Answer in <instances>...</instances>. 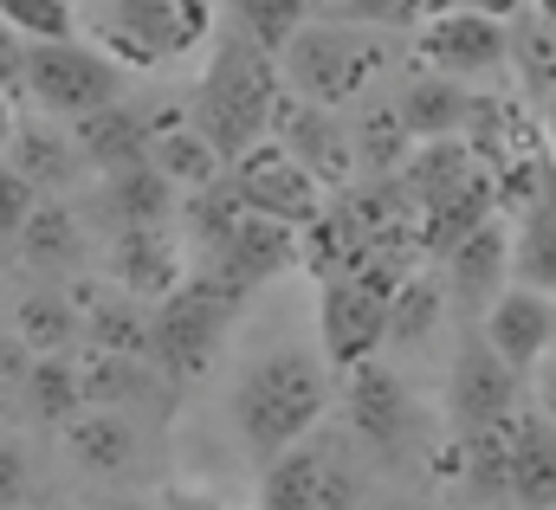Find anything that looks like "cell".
<instances>
[{"mask_svg": "<svg viewBox=\"0 0 556 510\" xmlns=\"http://www.w3.org/2000/svg\"><path fill=\"white\" fill-rule=\"evenodd\" d=\"M104 214L117 220V233H124V227H168L175 188H168L149 162H130V168L104 175Z\"/></svg>", "mask_w": 556, "mask_h": 510, "instance_id": "25", "label": "cell"}, {"mask_svg": "<svg viewBox=\"0 0 556 510\" xmlns=\"http://www.w3.org/2000/svg\"><path fill=\"white\" fill-rule=\"evenodd\" d=\"M479 343H485L511 375H531V369L556 349V297L525 291V284H505V291L485 304V330H479Z\"/></svg>", "mask_w": 556, "mask_h": 510, "instance_id": "11", "label": "cell"}, {"mask_svg": "<svg viewBox=\"0 0 556 510\" xmlns=\"http://www.w3.org/2000/svg\"><path fill=\"white\" fill-rule=\"evenodd\" d=\"M78 394H85V407H130V400H142L149 387H155V375H149V362H137V356H104V349H85L78 362Z\"/></svg>", "mask_w": 556, "mask_h": 510, "instance_id": "28", "label": "cell"}, {"mask_svg": "<svg viewBox=\"0 0 556 510\" xmlns=\"http://www.w3.org/2000/svg\"><path fill=\"white\" fill-rule=\"evenodd\" d=\"M518 407H525V375H511L479 336L459 343L453 382H446V413H453V426H459V433H498V426L518 420Z\"/></svg>", "mask_w": 556, "mask_h": 510, "instance_id": "8", "label": "cell"}, {"mask_svg": "<svg viewBox=\"0 0 556 510\" xmlns=\"http://www.w3.org/2000/svg\"><path fill=\"white\" fill-rule=\"evenodd\" d=\"M33 207H39V194H33V188L0 162V240H13V233L26 227V214H33Z\"/></svg>", "mask_w": 556, "mask_h": 510, "instance_id": "40", "label": "cell"}, {"mask_svg": "<svg viewBox=\"0 0 556 510\" xmlns=\"http://www.w3.org/2000/svg\"><path fill=\"white\" fill-rule=\"evenodd\" d=\"M350 20H402V0H343Z\"/></svg>", "mask_w": 556, "mask_h": 510, "instance_id": "46", "label": "cell"}, {"mask_svg": "<svg viewBox=\"0 0 556 510\" xmlns=\"http://www.w3.org/2000/svg\"><path fill=\"white\" fill-rule=\"evenodd\" d=\"M511 284L556 297V220H551L544 201H538V207L518 220V233H511Z\"/></svg>", "mask_w": 556, "mask_h": 510, "instance_id": "34", "label": "cell"}, {"mask_svg": "<svg viewBox=\"0 0 556 510\" xmlns=\"http://www.w3.org/2000/svg\"><path fill=\"white\" fill-rule=\"evenodd\" d=\"M111 284L137 304H162L181 284V246L168 227H124L111 240Z\"/></svg>", "mask_w": 556, "mask_h": 510, "instance_id": "16", "label": "cell"}, {"mask_svg": "<svg viewBox=\"0 0 556 510\" xmlns=\"http://www.w3.org/2000/svg\"><path fill=\"white\" fill-rule=\"evenodd\" d=\"M124 91V72L91 52V46H72V39H46V46H26V98H39L52 117H91L104 104H117Z\"/></svg>", "mask_w": 556, "mask_h": 510, "instance_id": "6", "label": "cell"}, {"mask_svg": "<svg viewBox=\"0 0 556 510\" xmlns=\"http://www.w3.org/2000/svg\"><path fill=\"white\" fill-rule=\"evenodd\" d=\"M382 317H389L382 297H369V291L350 284V278H330L324 297H317V336H324L330 369H363V362H376V349H382Z\"/></svg>", "mask_w": 556, "mask_h": 510, "instance_id": "12", "label": "cell"}, {"mask_svg": "<svg viewBox=\"0 0 556 510\" xmlns=\"http://www.w3.org/2000/svg\"><path fill=\"white\" fill-rule=\"evenodd\" d=\"M511 284V227H498V220H485L479 233H466L453 253H446V297L453 304H466V310H479L485 317V304L498 297Z\"/></svg>", "mask_w": 556, "mask_h": 510, "instance_id": "17", "label": "cell"}, {"mask_svg": "<svg viewBox=\"0 0 556 510\" xmlns=\"http://www.w3.org/2000/svg\"><path fill=\"white\" fill-rule=\"evenodd\" d=\"M472 168H479V162H472V149H466L459 136H440V142H408V155H402L395 181H402V194L415 201V214H420L427 201H440L446 188H459Z\"/></svg>", "mask_w": 556, "mask_h": 510, "instance_id": "23", "label": "cell"}, {"mask_svg": "<svg viewBox=\"0 0 556 510\" xmlns=\"http://www.w3.org/2000/svg\"><path fill=\"white\" fill-rule=\"evenodd\" d=\"M227 407H233L240 446L266 466V459L304 446L317 433V420L330 407V375H324V362L311 349H273V356H260L233 382V400Z\"/></svg>", "mask_w": 556, "mask_h": 510, "instance_id": "1", "label": "cell"}, {"mask_svg": "<svg viewBox=\"0 0 556 510\" xmlns=\"http://www.w3.org/2000/svg\"><path fill=\"white\" fill-rule=\"evenodd\" d=\"M453 7H466V13H485V20H505V13H518L525 0H453Z\"/></svg>", "mask_w": 556, "mask_h": 510, "instance_id": "48", "label": "cell"}, {"mask_svg": "<svg viewBox=\"0 0 556 510\" xmlns=\"http://www.w3.org/2000/svg\"><path fill=\"white\" fill-rule=\"evenodd\" d=\"M26 98V39L0 26V104Z\"/></svg>", "mask_w": 556, "mask_h": 510, "instance_id": "43", "label": "cell"}, {"mask_svg": "<svg viewBox=\"0 0 556 510\" xmlns=\"http://www.w3.org/2000/svg\"><path fill=\"white\" fill-rule=\"evenodd\" d=\"M492 207H498V194H492V168H472L459 188H446L440 201H427V207L415 214V246L446 258L466 233H479V227L492 220Z\"/></svg>", "mask_w": 556, "mask_h": 510, "instance_id": "18", "label": "cell"}, {"mask_svg": "<svg viewBox=\"0 0 556 510\" xmlns=\"http://www.w3.org/2000/svg\"><path fill=\"white\" fill-rule=\"evenodd\" d=\"M350 149H356V155H369V162H376V175H395V168H402V155H408V129H402L395 111H369V124L350 136Z\"/></svg>", "mask_w": 556, "mask_h": 510, "instance_id": "39", "label": "cell"}, {"mask_svg": "<svg viewBox=\"0 0 556 510\" xmlns=\"http://www.w3.org/2000/svg\"><path fill=\"white\" fill-rule=\"evenodd\" d=\"M7 168H13L33 194H39V188H65L72 168H78V149H72V136H59V129L20 124L13 142H7Z\"/></svg>", "mask_w": 556, "mask_h": 510, "instance_id": "26", "label": "cell"}, {"mask_svg": "<svg viewBox=\"0 0 556 510\" xmlns=\"http://www.w3.org/2000/svg\"><path fill=\"white\" fill-rule=\"evenodd\" d=\"M317 510H363V485H356V472L337 466L330 452H324V479H317Z\"/></svg>", "mask_w": 556, "mask_h": 510, "instance_id": "41", "label": "cell"}, {"mask_svg": "<svg viewBox=\"0 0 556 510\" xmlns=\"http://www.w3.org/2000/svg\"><path fill=\"white\" fill-rule=\"evenodd\" d=\"M149 129H155V124L117 98V104H104V111L78 117V129H72V149H78V162H91V168L117 175V168L142 162V149H149Z\"/></svg>", "mask_w": 556, "mask_h": 510, "instance_id": "20", "label": "cell"}, {"mask_svg": "<svg viewBox=\"0 0 556 510\" xmlns=\"http://www.w3.org/2000/svg\"><path fill=\"white\" fill-rule=\"evenodd\" d=\"M26 485H33V466H26L20 439H7V433H0V510L20 505V498H26Z\"/></svg>", "mask_w": 556, "mask_h": 510, "instance_id": "42", "label": "cell"}, {"mask_svg": "<svg viewBox=\"0 0 556 510\" xmlns=\"http://www.w3.org/2000/svg\"><path fill=\"white\" fill-rule=\"evenodd\" d=\"M369 510H415V505H369Z\"/></svg>", "mask_w": 556, "mask_h": 510, "instance_id": "52", "label": "cell"}, {"mask_svg": "<svg viewBox=\"0 0 556 510\" xmlns=\"http://www.w3.org/2000/svg\"><path fill=\"white\" fill-rule=\"evenodd\" d=\"M304 7H311V0H233L240 39H253L266 59H278V52L291 46V33L304 26Z\"/></svg>", "mask_w": 556, "mask_h": 510, "instance_id": "35", "label": "cell"}, {"mask_svg": "<svg viewBox=\"0 0 556 510\" xmlns=\"http://www.w3.org/2000/svg\"><path fill=\"white\" fill-rule=\"evenodd\" d=\"M505 485L511 510H556V426L531 407L505 426Z\"/></svg>", "mask_w": 556, "mask_h": 510, "instance_id": "15", "label": "cell"}, {"mask_svg": "<svg viewBox=\"0 0 556 510\" xmlns=\"http://www.w3.org/2000/svg\"><path fill=\"white\" fill-rule=\"evenodd\" d=\"M298 265V233L278 227V220H260V214H240L220 240H214V271L233 284V291H260L266 278L291 271Z\"/></svg>", "mask_w": 556, "mask_h": 510, "instance_id": "14", "label": "cell"}, {"mask_svg": "<svg viewBox=\"0 0 556 510\" xmlns=\"http://www.w3.org/2000/svg\"><path fill=\"white\" fill-rule=\"evenodd\" d=\"M350 426L363 433V446L402 452L408 433H415V394H408V382L395 369H382V362L350 369Z\"/></svg>", "mask_w": 556, "mask_h": 510, "instance_id": "13", "label": "cell"}, {"mask_svg": "<svg viewBox=\"0 0 556 510\" xmlns=\"http://www.w3.org/2000/svg\"><path fill=\"white\" fill-rule=\"evenodd\" d=\"M0 26L46 46V39H72V0H0Z\"/></svg>", "mask_w": 556, "mask_h": 510, "instance_id": "37", "label": "cell"}, {"mask_svg": "<svg viewBox=\"0 0 556 510\" xmlns=\"http://www.w3.org/2000/svg\"><path fill=\"white\" fill-rule=\"evenodd\" d=\"M155 510H227L220 498H207V492H162V505Z\"/></svg>", "mask_w": 556, "mask_h": 510, "instance_id": "47", "label": "cell"}, {"mask_svg": "<svg viewBox=\"0 0 556 510\" xmlns=\"http://www.w3.org/2000/svg\"><path fill=\"white\" fill-rule=\"evenodd\" d=\"M415 52L433 78H453V85L459 78H492V72H505V20H485V13H466V7L433 13L420 26Z\"/></svg>", "mask_w": 556, "mask_h": 510, "instance_id": "10", "label": "cell"}, {"mask_svg": "<svg viewBox=\"0 0 556 510\" xmlns=\"http://www.w3.org/2000/svg\"><path fill=\"white\" fill-rule=\"evenodd\" d=\"M78 304H85V336H91V349L149 362V304L124 297V291H85Z\"/></svg>", "mask_w": 556, "mask_h": 510, "instance_id": "22", "label": "cell"}, {"mask_svg": "<svg viewBox=\"0 0 556 510\" xmlns=\"http://www.w3.org/2000/svg\"><path fill=\"white\" fill-rule=\"evenodd\" d=\"M317 479H324V452L317 446H291V452L266 459L260 510H317Z\"/></svg>", "mask_w": 556, "mask_h": 510, "instance_id": "31", "label": "cell"}, {"mask_svg": "<svg viewBox=\"0 0 556 510\" xmlns=\"http://www.w3.org/2000/svg\"><path fill=\"white\" fill-rule=\"evenodd\" d=\"M505 59L525 65V85L531 91H556V20H531L525 33H505Z\"/></svg>", "mask_w": 556, "mask_h": 510, "instance_id": "36", "label": "cell"}, {"mask_svg": "<svg viewBox=\"0 0 556 510\" xmlns=\"http://www.w3.org/2000/svg\"><path fill=\"white\" fill-rule=\"evenodd\" d=\"M240 297H247V291H233L214 265L194 271V278H181V284L149 310V362H155L162 375H175V382L207 375V362H214V349H220L227 317H233Z\"/></svg>", "mask_w": 556, "mask_h": 510, "instance_id": "3", "label": "cell"}, {"mask_svg": "<svg viewBox=\"0 0 556 510\" xmlns=\"http://www.w3.org/2000/svg\"><path fill=\"white\" fill-rule=\"evenodd\" d=\"M285 91L278 65L253 46V39H220L201 85H194V136L214 149L220 168H233L253 142H266V124H273V104Z\"/></svg>", "mask_w": 556, "mask_h": 510, "instance_id": "2", "label": "cell"}, {"mask_svg": "<svg viewBox=\"0 0 556 510\" xmlns=\"http://www.w3.org/2000/svg\"><path fill=\"white\" fill-rule=\"evenodd\" d=\"M544 207H551V220H556V194H551V201H544Z\"/></svg>", "mask_w": 556, "mask_h": 510, "instance_id": "53", "label": "cell"}, {"mask_svg": "<svg viewBox=\"0 0 556 510\" xmlns=\"http://www.w3.org/2000/svg\"><path fill=\"white\" fill-rule=\"evenodd\" d=\"M142 162L168 181V188H207V181H220V162H214V149L194 136V129H181V124H162V129H149V149H142Z\"/></svg>", "mask_w": 556, "mask_h": 510, "instance_id": "27", "label": "cell"}, {"mask_svg": "<svg viewBox=\"0 0 556 510\" xmlns=\"http://www.w3.org/2000/svg\"><path fill=\"white\" fill-rule=\"evenodd\" d=\"M26 369H33V356L20 349V336H13V330H0V394H13Z\"/></svg>", "mask_w": 556, "mask_h": 510, "instance_id": "45", "label": "cell"}, {"mask_svg": "<svg viewBox=\"0 0 556 510\" xmlns=\"http://www.w3.org/2000/svg\"><path fill=\"white\" fill-rule=\"evenodd\" d=\"M13 240H20V258H26L33 271H65V265L78 258V220H72V207L39 201Z\"/></svg>", "mask_w": 556, "mask_h": 510, "instance_id": "33", "label": "cell"}, {"mask_svg": "<svg viewBox=\"0 0 556 510\" xmlns=\"http://www.w3.org/2000/svg\"><path fill=\"white\" fill-rule=\"evenodd\" d=\"M207 33H214V7L207 0H117L111 20L98 26V39L111 46V65L124 59L137 72L194 52Z\"/></svg>", "mask_w": 556, "mask_h": 510, "instance_id": "5", "label": "cell"}, {"mask_svg": "<svg viewBox=\"0 0 556 510\" xmlns=\"http://www.w3.org/2000/svg\"><path fill=\"white\" fill-rule=\"evenodd\" d=\"M531 413H544V420L556 426V349L531 369Z\"/></svg>", "mask_w": 556, "mask_h": 510, "instance_id": "44", "label": "cell"}, {"mask_svg": "<svg viewBox=\"0 0 556 510\" xmlns=\"http://www.w3.org/2000/svg\"><path fill=\"white\" fill-rule=\"evenodd\" d=\"M440 310H446V291H440L427 271H408V278L395 284V297H389V317H382V343H402V349L427 343V336L440 330Z\"/></svg>", "mask_w": 556, "mask_h": 510, "instance_id": "30", "label": "cell"}, {"mask_svg": "<svg viewBox=\"0 0 556 510\" xmlns=\"http://www.w3.org/2000/svg\"><path fill=\"white\" fill-rule=\"evenodd\" d=\"M466 111H472V98H466L453 78H433V72H420L415 85L402 91V104H395V117H402V129H408V142L459 136V129H466Z\"/></svg>", "mask_w": 556, "mask_h": 510, "instance_id": "24", "label": "cell"}, {"mask_svg": "<svg viewBox=\"0 0 556 510\" xmlns=\"http://www.w3.org/2000/svg\"><path fill=\"white\" fill-rule=\"evenodd\" d=\"M247 207H240V194H233V181H207V188H194V201H188V233L214 253V240L240 220Z\"/></svg>", "mask_w": 556, "mask_h": 510, "instance_id": "38", "label": "cell"}, {"mask_svg": "<svg viewBox=\"0 0 556 510\" xmlns=\"http://www.w3.org/2000/svg\"><path fill=\"white\" fill-rule=\"evenodd\" d=\"M233 194H240V207L247 214H260V220H278V227H311L317 220V207H324V188L278 149V142H253L240 162H233Z\"/></svg>", "mask_w": 556, "mask_h": 510, "instance_id": "7", "label": "cell"}, {"mask_svg": "<svg viewBox=\"0 0 556 510\" xmlns=\"http://www.w3.org/2000/svg\"><path fill=\"white\" fill-rule=\"evenodd\" d=\"M13 336H20L26 356H65L72 336H78V310H72V297H52V291L20 297V310H13Z\"/></svg>", "mask_w": 556, "mask_h": 510, "instance_id": "32", "label": "cell"}, {"mask_svg": "<svg viewBox=\"0 0 556 510\" xmlns=\"http://www.w3.org/2000/svg\"><path fill=\"white\" fill-rule=\"evenodd\" d=\"M266 142H278L324 194L330 188H343L350 181V168H356V149H350V129L337 124L330 111H317V104H304V98H291V91H278L273 104V124H266Z\"/></svg>", "mask_w": 556, "mask_h": 510, "instance_id": "9", "label": "cell"}, {"mask_svg": "<svg viewBox=\"0 0 556 510\" xmlns=\"http://www.w3.org/2000/svg\"><path fill=\"white\" fill-rule=\"evenodd\" d=\"M98 510H149V505H124V498H117V505H98Z\"/></svg>", "mask_w": 556, "mask_h": 510, "instance_id": "51", "label": "cell"}, {"mask_svg": "<svg viewBox=\"0 0 556 510\" xmlns=\"http://www.w3.org/2000/svg\"><path fill=\"white\" fill-rule=\"evenodd\" d=\"M376 72H382V46L356 26H311L304 20L285 46V91L317 104V111H337V104L363 98Z\"/></svg>", "mask_w": 556, "mask_h": 510, "instance_id": "4", "label": "cell"}, {"mask_svg": "<svg viewBox=\"0 0 556 510\" xmlns=\"http://www.w3.org/2000/svg\"><path fill=\"white\" fill-rule=\"evenodd\" d=\"M7 142H13V104H0V162H7Z\"/></svg>", "mask_w": 556, "mask_h": 510, "instance_id": "49", "label": "cell"}, {"mask_svg": "<svg viewBox=\"0 0 556 510\" xmlns=\"http://www.w3.org/2000/svg\"><path fill=\"white\" fill-rule=\"evenodd\" d=\"M544 142L556 149V91H551V111H544Z\"/></svg>", "mask_w": 556, "mask_h": 510, "instance_id": "50", "label": "cell"}, {"mask_svg": "<svg viewBox=\"0 0 556 510\" xmlns=\"http://www.w3.org/2000/svg\"><path fill=\"white\" fill-rule=\"evenodd\" d=\"M59 433H65V452H72L85 472H98V479H111V472H124V466L137 459V426H130L124 413H111V407H85V413H72Z\"/></svg>", "mask_w": 556, "mask_h": 510, "instance_id": "21", "label": "cell"}, {"mask_svg": "<svg viewBox=\"0 0 556 510\" xmlns=\"http://www.w3.org/2000/svg\"><path fill=\"white\" fill-rule=\"evenodd\" d=\"M13 400H20L33 420H46V426H65V420L85 407V394H78V369H72L65 356H33V369L20 375Z\"/></svg>", "mask_w": 556, "mask_h": 510, "instance_id": "29", "label": "cell"}, {"mask_svg": "<svg viewBox=\"0 0 556 510\" xmlns=\"http://www.w3.org/2000/svg\"><path fill=\"white\" fill-rule=\"evenodd\" d=\"M363 253H369V233H363V220H356L350 201H324L317 220L298 227V265H311L324 284L330 278H350L363 265Z\"/></svg>", "mask_w": 556, "mask_h": 510, "instance_id": "19", "label": "cell"}]
</instances>
